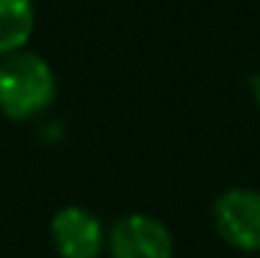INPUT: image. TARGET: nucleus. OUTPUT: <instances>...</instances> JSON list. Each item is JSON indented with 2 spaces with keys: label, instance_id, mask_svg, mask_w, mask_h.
Masks as SVG:
<instances>
[{
  "label": "nucleus",
  "instance_id": "f257e3e1",
  "mask_svg": "<svg viewBox=\"0 0 260 258\" xmlns=\"http://www.w3.org/2000/svg\"><path fill=\"white\" fill-rule=\"evenodd\" d=\"M55 100V72L39 53L20 50L0 59V111L25 122L50 108Z\"/></svg>",
  "mask_w": 260,
  "mask_h": 258
},
{
  "label": "nucleus",
  "instance_id": "f03ea898",
  "mask_svg": "<svg viewBox=\"0 0 260 258\" xmlns=\"http://www.w3.org/2000/svg\"><path fill=\"white\" fill-rule=\"evenodd\" d=\"M213 222L219 236L238 250H260V192L230 189L213 206Z\"/></svg>",
  "mask_w": 260,
  "mask_h": 258
},
{
  "label": "nucleus",
  "instance_id": "7ed1b4c3",
  "mask_svg": "<svg viewBox=\"0 0 260 258\" xmlns=\"http://www.w3.org/2000/svg\"><path fill=\"white\" fill-rule=\"evenodd\" d=\"M108 247L114 258H172L175 253L169 228L147 214L116 219L108 233Z\"/></svg>",
  "mask_w": 260,
  "mask_h": 258
},
{
  "label": "nucleus",
  "instance_id": "20e7f679",
  "mask_svg": "<svg viewBox=\"0 0 260 258\" xmlns=\"http://www.w3.org/2000/svg\"><path fill=\"white\" fill-rule=\"evenodd\" d=\"M50 236L61 258H97L103 253V222L83 206L61 208L50 222Z\"/></svg>",
  "mask_w": 260,
  "mask_h": 258
},
{
  "label": "nucleus",
  "instance_id": "39448f33",
  "mask_svg": "<svg viewBox=\"0 0 260 258\" xmlns=\"http://www.w3.org/2000/svg\"><path fill=\"white\" fill-rule=\"evenodd\" d=\"M34 0H0V59L25 50L34 36Z\"/></svg>",
  "mask_w": 260,
  "mask_h": 258
},
{
  "label": "nucleus",
  "instance_id": "423d86ee",
  "mask_svg": "<svg viewBox=\"0 0 260 258\" xmlns=\"http://www.w3.org/2000/svg\"><path fill=\"white\" fill-rule=\"evenodd\" d=\"M255 97H257V106H260V81H257V86H255Z\"/></svg>",
  "mask_w": 260,
  "mask_h": 258
}]
</instances>
